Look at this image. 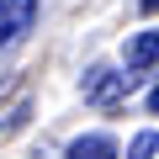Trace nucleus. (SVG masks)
Wrapping results in <instances>:
<instances>
[{
    "instance_id": "1",
    "label": "nucleus",
    "mask_w": 159,
    "mask_h": 159,
    "mask_svg": "<svg viewBox=\"0 0 159 159\" xmlns=\"http://www.w3.org/2000/svg\"><path fill=\"white\" fill-rule=\"evenodd\" d=\"M127 90H133V74H117V69H106V64H96V69L85 74V101H96V106H117Z\"/></svg>"
},
{
    "instance_id": "7",
    "label": "nucleus",
    "mask_w": 159,
    "mask_h": 159,
    "mask_svg": "<svg viewBox=\"0 0 159 159\" xmlns=\"http://www.w3.org/2000/svg\"><path fill=\"white\" fill-rule=\"evenodd\" d=\"M143 11H159V0H143Z\"/></svg>"
},
{
    "instance_id": "2",
    "label": "nucleus",
    "mask_w": 159,
    "mask_h": 159,
    "mask_svg": "<svg viewBox=\"0 0 159 159\" xmlns=\"http://www.w3.org/2000/svg\"><path fill=\"white\" fill-rule=\"evenodd\" d=\"M32 21H37V0H0V48L32 32Z\"/></svg>"
},
{
    "instance_id": "4",
    "label": "nucleus",
    "mask_w": 159,
    "mask_h": 159,
    "mask_svg": "<svg viewBox=\"0 0 159 159\" xmlns=\"http://www.w3.org/2000/svg\"><path fill=\"white\" fill-rule=\"evenodd\" d=\"M148 64H159V32L127 37V69H148Z\"/></svg>"
},
{
    "instance_id": "3",
    "label": "nucleus",
    "mask_w": 159,
    "mask_h": 159,
    "mask_svg": "<svg viewBox=\"0 0 159 159\" xmlns=\"http://www.w3.org/2000/svg\"><path fill=\"white\" fill-rule=\"evenodd\" d=\"M64 159H117V143L106 133H85V138H74L64 148Z\"/></svg>"
},
{
    "instance_id": "5",
    "label": "nucleus",
    "mask_w": 159,
    "mask_h": 159,
    "mask_svg": "<svg viewBox=\"0 0 159 159\" xmlns=\"http://www.w3.org/2000/svg\"><path fill=\"white\" fill-rule=\"evenodd\" d=\"M154 148H159V133H138V138H133V148H127V154H133V159H148V154H154Z\"/></svg>"
},
{
    "instance_id": "6",
    "label": "nucleus",
    "mask_w": 159,
    "mask_h": 159,
    "mask_svg": "<svg viewBox=\"0 0 159 159\" xmlns=\"http://www.w3.org/2000/svg\"><path fill=\"white\" fill-rule=\"evenodd\" d=\"M148 111H159V85H154V90H148Z\"/></svg>"
}]
</instances>
